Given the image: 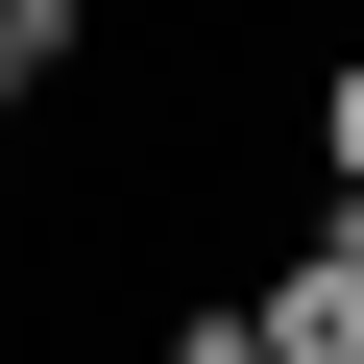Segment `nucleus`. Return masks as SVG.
<instances>
[{
  "mask_svg": "<svg viewBox=\"0 0 364 364\" xmlns=\"http://www.w3.org/2000/svg\"><path fill=\"white\" fill-rule=\"evenodd\" d=\"M316 195H364V49H316Z\"/></svg>",
  "mask_w": 364,
  "mask_h": 364,
  "instance_id": "7ed1b4c3",
  "label": "nucleus"
},
{
  "mask_svg": "<svg viewBox=\"0 0 364 364\" xmlns=\"http://www.w3.org/2000/svg\"><path fill=\"white\" fill-rule=\"evenodd\" d=\"M340 219H364V195H340Z\"/></svg>",
  "mask_w": 364,
  "mask_h": 364,
  "instance_id": "20e7f679",
  "label": "nucleus"
},
{
  "mask_svg": "<svg viewBox=\"0 0 364 364\" xmlns=\"http://www.w3.org/2000/svg\"><path fill=\"white\" fill-rule=\"evenodd\" d=\"M243 291H267V364H364V219H340V195H316Z\"/></svg>",
  "mask_w": 364,
  "mask_h": 364,
  "instance_id": "f257e3e1",
  "label": "nucleus"
},
{
  "mask_svg": "<svg viewBox=\"0 0 364 364\" xmlns=\"http://www.w3.org/2000/svg\"><path fill=\"white\" fill-rule=\"evenodd\" d=\"M146 364H267V291H170V316H146Z\"/></svg>",
  "mask_w": 364,
  "mask_h": 364,
  "instance_id": "f03ea898",
  "label": "nucleus"
}]
</instances>
